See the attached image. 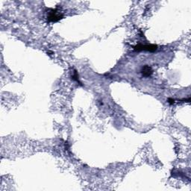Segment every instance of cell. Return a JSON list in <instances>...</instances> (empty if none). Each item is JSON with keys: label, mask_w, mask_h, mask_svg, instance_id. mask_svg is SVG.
<instances>
[{"label": "cell", "mask_w": 191, "mask_h": 191, "mask_svg": "<svg viewBox=\"0 0 191 191\" xmlns=\"http://www.w3.org/2000/svg\"><path fill=\"white\" fill-rule=\"evenodd\" d=\"M141 74L143 77H146V78H149L152 75L153 73V70H152V67L149 65H144L143 66V67L141 68L140 70Z\"/></svg>", "instance_id": "cell-3"}, {"label": "cell", "mask_w": 191, "mask_h": 191, "mask_svg": "<svg viewBox=\"0 0 191 191\" xmlns=\"http://www.w3.org/2000/svg\"><path fill=\"white\" fill-rule=\"evenodd\" d=\"M72 78H73V80L76 81V82H78V83L79 84H82L79 81V76H78V72H77L76 69H74V70H73V76H72Z\"/></svg>", "instance_id": "cell-4"}, {"label": "cell", "mask_w": 191, "mask_h": 191, "mask_svg": "<svg viewBox=\"0 0 191 191\" xmlns=\"http://www.w3.org/2000/svg\"><path fill=\"white\" fill-rule=\"evenodd\" d=\"M47 20L51 23H56L64 18L63 13L58 9L49 8L47 11Z\"/></svg>", "instance_id": "cell-1"}, {"label": "cell", "mask_w": 191, "mask_h": 191, "mask_svg": "<svg viewBox=\"0 0 191 191\" xmlns=\"http://www.w3.org/2000/svg\"><path fill=\"white\" fill-rule=\"evenodd\" d=\"M134 49L136 52H141V51H146V52H154L158 49V46L155 44H142L139 43L134 47Z\"/></svg>", "instance_id": "cell-2"}, {"label": "cell", "mask_w": 191, "mask_h": 191, "mask_svg": "<svg viewBox=\"0 0 191 191\" xmlns=\"http://www.w3.org/2000/svg\"><path fill=\"white\" fill-rule=\"evenodd\" d=\"M167 102H168V103L170 104V105H172V104H175V100H173V99H172V98H169L168 99V100H167Z\"/></svg>", "instance_id": "cell-5"}]
</instances>
